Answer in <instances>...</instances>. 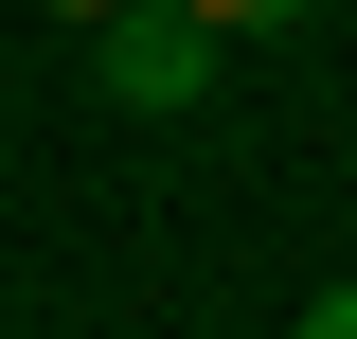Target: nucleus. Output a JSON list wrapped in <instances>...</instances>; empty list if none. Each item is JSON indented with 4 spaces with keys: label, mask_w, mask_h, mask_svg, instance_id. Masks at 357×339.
<instances>
[{
    "label": "nucleus",
    "mask_w": 357,
    "mask_h": 339,
    "mask_svg": "<svg viewBox=\"0 0 357 339\" xmlns=\"http://www.w3.org/2000/svg\"><path fill=\"white\" fill-rule=\"evenodd\" d=\"M215 18H197V0H126V18H89V72H107V107H126V126H178V107H197V89H215Z\"/></svg>",
    "instance_id": "nucleus-1"
},
{
    "label": "nucleus",
    "mask_w": 357,
    "mask_h": 339,
    "mask_svg": "<svg viewBox=\"0 0 357 339\" xmlns=\"http://www.w3.org/2000/svg\"><path fill=\"white\" fill-rule=\"evenodd\" d=\"M197 18H215V36H304L321 0H197Z\"/></svg>",
    "instance_id": "nucleus-2"
},
{
    "label": "nucleus",
    "mask_w": 357,
    "mask_h": 339,
    "mask_svg": "<svg viewBox=\"0 0 357 339\" xmlns=\"http://www.w3.org/2000/svg\"><path fill=\"white\" fill-rule=\"evenodd\" d=\"M304 322H321V339H357V268H340V286H321V303H304Z\"/></svg>",
    "instance_id": "nucleus-3"
},
{
    "label": "nucleus",
    "mask_w": 357,
    "mask_h": 339,
    "mask_svg": "<svg viewBox=\"0 0 357 339\" xmlns=\"http://www.w3.org/2000/svg\"><path fill=\"white\" fill-rule=\"evenodd\" d=\"M36 18H72V36H89V18H126V0H36Z\"/></svg>",
    "instance_id": "nucleus-4"
}]
</instances>
